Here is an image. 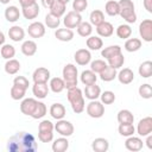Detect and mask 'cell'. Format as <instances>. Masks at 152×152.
I'll return each mask as SVG.
<instances>
[{
    "instance_id": "6da1fadb",
    "label": "cell",
    "mask_w": 152,
    "mask_h": 152,
    "mask_svg": "<svg viewBox=\"0 0 152 152\" xmlns=\"http://www.w3.org/2000/svg\"><path fill=\"white\" fill-rule=\"evenodd\" d=\"M37 148L34 137L27 132H18L7 141V150L11 152H34Z\"/></svg>"
},
{
    "instance_id": "7a4b0ae2",
    "label": "cell",
    "mask_w": 152,
    "mask_h": 152,
    "mask_svg": "<svg viewBox=\"0 0 152 152\" xmlns=\"http://www.w3.org/2000/svg\"><path fill=\"white\" fill-rule=\"evenodd\" d=\"M63 80L66 89L77 86V68L69 63L63 68Z\"/></svg>"
},
{
    "instance_id": "3957f363",
    "label": "cell",
    "mask_w": 152,
    "mask_h": 152,
    "mask_svg": "<svg viewBox=\"0 0 152 152\" xmlns=\"http://www.w3.org/2000/svg\"><path fill=\"white\" fill-rule=\"evenodd\" d=\"M87 113L89 116L97 119L104 114V107H103L102 102L96 101V100H91L87 106Z\"/></svg>"
},
{
    "instance_id": "277c9868",
    "label": "cell",
    "mask_w": 152,
    "mask_h": 152,
    "mask_svg": "<svg viewBox=\"0 0 152 152\" xmlns=\"http://www.w3.org/2000/svg\"><path fill=\"white\" fill-rule=\"evenodd\" d=\"M53 128L57 131V133H59L63 137H70L74 133V126H72V124L70 121L62 120V119H59L57 121V124L55 125Z\"/></svg>"
},
{
    "instance_id": "5b68a950",
    "label": "cell",
    "mask_w": 152,
    "mask_h": 152,
    "mask_svg": "<svg viewBox=\"0 0 152 152\" xmlns=\"http://www.w3.org/2000/svg\"><path fill=\"white\" fill-rule=\"evenodd\" d=\"M139 33L144 40H146V42L152 40V20L151 19H145L140 23Z\"/></svg>"
},
{
    "instance_id": "8992f818",
    "label": "cell",
    "mask_w": 152,
    "mask_h": 152,
    "mask_svg": "<svg viewBox=\"0 0 152 152\" xmlns=\"http://www.w3.org/2000/svg\"><path fill=\"white\" fill-rule=\"evenodd\" d=\"M82 21V17L78 12L76 11H70L66 13V15L64 17V25L68 28H74L77 27L78 24Z\"/></svg>"
},
{
    "instance_id": "52a82bcc",
    "label": "cell",
    "mask_w": 152,
    "mask_h": 152,
    "mask_svg": "<svg viewBox=\"0 0 152 152\" xmlns=\"http://www.w3.org/2000/svg\"><path fill=\"white\" fill-rule=\"evenodd\" d=\"M137 131H138V134L139 135H148L151 132H152V118L151 116H146L144 119H141L138 124V127H137Z\"/></svg>"
},
{
    "instance_id": "ba28073f",
    "label": "cell",
    "mask_w": 152,
    "mask_h": 152,
    "mask_svg": "<svg viewBox=\"0 0 152 152\" xmlns=\"http://www.w3.org/2000/svg\"><path fill=\"white\" fill-rule=\"evenodd\" d=\"M27 32L32 38H40L45 33V27L40 21H34L28 25Z\"/></svg>"
},
{
    "instance_id": "9c48e42d",
    "label": "cell",
    "mask_w": 152,
    "mask_h": 152,
    "mask_svg": "<svg viewBox=\"0 0 152 152\" xmlns=\"http://www.w3.org/2000/svg\"><path fill=\"white\" fill-rule=\"evenodd\" d=\"M37 102L38 101L36 99H32V97H28V99L23 100L21 103H20V110H21V113L25 114V115H32V113L36 109Z\"/></svg>"
},
{
    "instance_id": "30bf717a",
    "label": "cell",
    "mask_w": 152,
    "mask_h": 152,
    "mask_svg": "<svg viewBox=\"0 0 152 152\" xmlns=\"http://www.w3.org/2000/svg\"><path fill=\"white\" fill-rule=\"evenodd\" d=\"M33 81L34 83H46L48 80L50 78V71L46 69V68H37L34 71H33Z\"/></svg>"
},
{
    "instance_id": "8fae6325",
    "label": "cell",
    "mask_w": 152,
    "mask_h": 152,
    "mask_svg": "<svg viewBox=\"0 0 152 152\" xmlns=\"http://www.w3.org/2000/svg\"><path fill=\"white\" fill-rule=\"evenodd\" d=\"M74 58L76 61L77 64L80 65H86L90 62V58H91V55L90 52L87 50V49H78L75 55H74Z\"/></svg>"
},
{
    "instance_id": "7c38bea8",
    "label": "cell",
    "mask_w": 152,
    "mask_h": 152,
    "mask_svg": "<svg viewBox=\"0 0 152 152\" xmlns=\"http://www.w3.org/2000/svg\"><path fill=\"white\" fill-rule=\"evenodd\" d=\"M125 147L128 150V151H133V152H137V151H140L142 148V140L140 138H137V137H128L125 141Z\"/></svg>"
},
{
    "instance_id": "4fadbf2b",
    "label": "cell",
    "mask_w": 152,
    "mask_h": 152,
    "mask_svg": "<svg viewBox=\"0 0 152 152\" xmlns=\"http://www.w3.org/2000/svg\"><path fill=\"white\" fill-rule=\"evenodd\" d=\"M101 94V89L100 87L96 84V83H91V84H88L86 86V89H84V95L87 99H90V100H96Z\"/></svg>"
},
{
    "instance_id": "5bb4252c",
    "label": "cell",
    "mask_w": 152,
    "mask_h": 152,
    "mask_svg": "<svg viewBox=\"0 0 152 152\" xmlns=\"http://www.w3.org/2000/svg\"><path fill=\"white\" fill-rule=\"evenodd\" d=\"M96 31H97V33H99L100 36H102V37H109V36H112V33H113V31H114V27H113V25H112L110 23H108V21H102L101 24H99V25L96 26Z\"/></svg>"
},
{
    "instance_id": "9a60e30c",
    "label": "cell",
    "mask_w": 152,
    "mask_h": 152,
    "mask_svg": "<svg viewBox=\"0 0 152 152\" xmlns=\"http://www.w3.org/2000/svg\"><path fill=\"white\" fill-rule=\"evenodd\" d=\"M55 36L57 39L62 40V42H69L74 38V32L71 28H57L56 32H55Z\"/></svg>"
},
{
    "instance_id": "2e32d148",
    "label": "cell",
    "mask_w": 152,
    "mask_h": 152,
    "mask_svg": "<svg viewBox=\"0 0 152 152\" xmlns=\"http://www.w3.org/2000/svg\"><path fill=\"white\" fill-rule=\"evenodd\" d=\"M32 91H33L36 97L44 99V97H46V95L49 93V87H48L46 83H34L33 88H32Z\"/></svg>"
},
{
    "instance_id": "e0dca14e",
    "label": "cell",
    "mask_w": 152,
    "mask_h": 152,
    "mask_svg": "<svg viewBox=\"0 0 152 152\" xmlns=\"http://www.w3.org/2000/svg\"><path fill=\"white\" fill-rule=\"evenodd\" d=\"M119 81L122 84H128L134 80V74L129 68H124L122 70H120V72L118 74Z\"/></svg>"
},
{
    "instance_id": "ac0fdd59",
    "label": "cell",
    "mask_w": 152,
    "mask_h": 152,
    "mask_svg": "<svg viewBox=\"0 0 152 152\" xmlns=\"http://www.w3.org/2000/svg\"><path fill=\"white\" fill-rule=\"evenodd\" d=\"M39 13V6L37 2L30 5V6H26V7H23V14L26 19H34Z\"/></svg>"
},
{
    "instance_id": "d6986e66",
    "label": "cell",
    "mask_w": 152,
    "mask_h": 152,
    "mask_svg": "<svg viewBox=\"0 0 152 152\" xmlns=\"http://www.w3.org/2000/svg\"><path fill=\"white\" fill-rule=\"evenodd\" d=\"M50 114L53 119H63V116L65 115V107L62 103H53L50 107Z\"/></svg>"
},
{
    "instance_id": "ffe728a7",
    "label": "cell",
    "mask_w": 152,
    "mask_h": 152,
    "mask_svg": "<svg viewBox=\"0 0 152 152\" xmlns=\"http://www.w3.org/2000/svg\"><path fill=\"white\" fill-rule=\"evenodd\" d=\"M91 147L95 152H106L109 147V144H108V140L104 138H96L93 141Z\"/></svg>"
},
{
    "instance_id": "44dd1931",
    "label": "cell",
    "mask_w": 152,
    "mask_h": 152,
    "mask_svg": "<svg viewBox=\"0 0 152 152\" xmlns=\"http://www.w3.org/2000/svg\"><path fill=\"white\" fill-rule=\"evenodd\" d=\"M20 17V12H19V8L17 6H10L5 10V18L11 21V23H14L19 19Z\"/></svg>"
},
{
    "instance_id": "7402d4cb",
    "label": "cell",
    "mask_w": 152,
    "mask_h": 152,
    "mask_svg": "<svg viewBox=\"0 0 152 152\" xmlns=\"http://www.w3.org/2000/svg\"><path fill=\"white\" fill-rule=\"evenodd\" d=\"M24 34H25L24 30H23L20 26H17V25L10 27V30H8V36H10V38H11L12 40H14V42L21 40V39L24 38Z\"/></svg>"
},
{
    "instance_id": "603a6c76",
    "label": "cell",
    "mask_w": 152,
    "mask_h": 152,
    "mask_svg": "<svg viewBox=\"0 0 152 152\" xmlns=\"http://www.w3.org/2000/svg\"><path fill=\"white\" fill-rule=\"evenodd\" d=\"M21 51L25 56H33L37 51V44L33 40H25L21 45Z\"/></svg>"
},
{
    "instance_id": "cb8c5ba5",
    "label": "cell",
    "mask_w": 152,
    "mask_h": 152,
    "mask_svg": "<svg viewBox=\"0 0 152 152\" xmlns=\"http://www.w3.org/2000/svg\"><path fill=\"white\" fill-rule=\"evenodd\" d=\"M99 74H100V77H101L102 81L108 82V81H112V80L115 78V76H116V69H114V68L110 66V65H107V66H106L102 71H100Z\"/></svg>"
},
{
    "instance_id": "d4e9b609",
    "label": "cell",
    "mask_w": 152,
    "mask_h": 152,
    "mask_svg": "<svg viewBox=\"0 0 152 152\" xmlns=\"http://www.w3.org/2000/svg\"><path fill=\"white\" fill-rule=\"evenodd\" d=\"M118 121L119 124H133L134 116L128 109H121L118 113Z\"/></svg>"
},
{
    "instance_id": "484cf974",
    "label": "cell",
    "mask_w": 152,
    "mask_h": 152,
    "mask_svg": "<svg viewBox=\"0 0 152 152\" xmlns=\"http://www.w3.org/2000/svg\"><path fill=\"white\" fill-rule=\"evenodd\" d=\"M69 147V141L66 138H58L52 144V151L53 152H64Z\"/></svg>"
},
{
    "instance_id": "4316f807",
    "label": "cell",
    "mask_w": 152,
    "mask_h": 152,
    "mask_svg": "<svg viewBox=\"0 0 152 152\" xmlns=\"http://www.w3.org/2000/svg\"><path fill=\"white\" fill-rule=\"evenodd\" d=\"M19 69H20V63L17 59H14V58L8 59L6 62V64H5V71L7 74H10V75L17 74L19 71Z\"/></svg>"
},
{
    "instance_id": "83f0119b",
    "label": "cell",
    "mask_w": 152,
    "mask_h": 152,
    "mask_svg": "<svg viewBox=\"0 0 152 152\" xmlns=\"http://www.w3.org/2000/svg\"><path fill=\"white\" fill-rule=\"evenodd\" d=\"M96 78H97L96 77V72H94L93 70H84L81 74V81L86 86L91 84V83H95L96 82Z\"/></svg>"
},
{
    "instance_id": "f1b7e54d",
    "label": "cell",
    "mask_w": 152,
    "mask_h": 152,
    "mask_svg": "<svg viewBox=\"0 0 152 152\" xmlns=\"http://www.w3.org/2000/svg\"><path fill=\"white\" fill-rule=\"evenodd\" d=\"M119 14L128 23H134L137 20V14L134 8H120Z\"/></svg>"
},
{
    "instance_id": "f546056e",
    "label": "cell",
    "mask_w": 152,
    "mask_h": 152,
    "mask_svg": "<svg viewBox=\"0 0 152 152\" xmlns=\"http://www.w3.org/2000/svg\"><path fill=\"white\" fill-rule=\"evenodd\" d=\"M64 12H65V4H63V2H61L58 0H55L53 4L50 7V13L59 18Z\"/></svg>"
},
{
    "instance_id": "4dcf8cb0",
    "label": "cell",
    "mask_w": 152,
    "mask_h": 152,
    "mask_svg": "<svg viewBox=\"0 0 152 152\" xmlns=\"http://www.w3.org/2000/svg\"><path fill=\"white\" fill-rule=\"evenodd\" d=\"M141 48V40L139 38H129L125 42V49L129 52L137 51Z\"/></svg>"
},
{
    "instance_id": "1f68e13d",
    "label": "cell",
    "mask_w": 152,
    "mask_h": 152,
    "mask_svg": "<svg viewBox=\"0 0 152 152\" xmlns=\"http://www.w3.org/2000/svg\"><path fill=\"white\" fill-rule=\"evenodd\" d=\"M120 52H121V48L119 45H110V46L104 48L101 51V56L108 59V58H110V57H113V56H115V55H118Z\"/></svg>"
},
{
    "instance_id": "d6a6232c",
    "label": "cell",
    "mask_w": 152,
    "mask_h": 152,
    "mask_svg": "<svg viewBox=\"0 0 152 152\" xmlns=\"http://www.w3.org/2000/svg\"><path fill=\"white\" fill-rule=\"evenodd\" d=\"M50 88L53 93H61L64 88H65V84H64V80L61 78V77H53L51 81H50Z\"/></svg>"
},
{
    "instance_id": "836d02e7",
    "label": "cell",
    "mask_w": 152,
    "mask_h": 152,
    "mask_svg": "<svg viewBox=\"0 0 152 152\" xmlns=\"http://www.w3.org/2000/svg\"><path fill=\"white\" fill-rule=\"evenodd\" d=\"M104 8H106L107 14H109V15H118L119 12H120L119 2H118V1H114V0H109V1H107Z\"/></svg>"
},
{
    "instance_id": "e575fe53",
    "label": "cell",
    "mask_w": 152,
    "mask_h": 152,
    "mask_svg": "<svg viewBox=\"0 0 152 152\" xmlns=\"http://www.w3.org/2000/svg\"><path fill=\"white\" fill-rule=\"evenodd\" d=\"M93 28H91V24L87 23V21H81L77 26V33L81 37H88L91 33Z\"/></svg>"
},
{
    "instance_id": "d590c367",
    "label": "cell",
    "mask_w": 152,
    "mask_h": 152,
    "mask_svg": "<svg viewBox=\"0 0 152 152\" xmlns=\"http://www.w3.org/2000/svg\"><path fill=\"white\" fill-rule=\"evenodd\" d=\"M102 45H103L102 39L96 37V36H91V37L87 38V46L90 50H99L102 48Z\"/></svg>"
},
{
    "instance_id": "8d00e7d4",
    "label": "cell",
    "mask_w": 152,
    "mask_h": 152,
    "mask_svg": "<svg viewBox=\"0 0 152 152\" xmlns=\"http://www.w3.org/2000/svg\"><path fill=\"white\" fill-rule=\"evenodd\" d=\"M139 74L142 77H150L152 75V62L151 61L142 62L139 66Z\"/></svg>"
},
{
    "instance_id": "74e56055",
    "label": "cell",
    "mask_w": 152,
    "mask_h": 152,
    "mask_svg": "<svg viewBox=\"0 0 152 152\" xmlns=\"http://www.w3.org/2000/svg\"><path fill=\"white\" fill-rule=\"evenodd\" d=\"M81 97H83V95H82V90H81L80 88L72 87V88L68 89V100H69L70 103H72V102L77 101V100H80Z\"/></svg>"
},
{
    "instance_id": "f35d334b",
    "label": "cell",
    "mask_w": 152,
    "mask_h": 152,
    "mask_svg": "<svg viewBox=\"0 0 152 152\" xmlns=\"http://www.w3.org/2000/svg\"><path fill=\"white\" fill-rule=\"evenodd\" d=\"M102 21H104V14L102 11L100 10H94L90 13V23L95 26H97L99 24H101Z\"/></svg>"
},
{
    "instance_id": "ab89813d",
    "label": "cell",
    "mask_w": 152,
    "mask_h": 152,
    "mask_svg": "<svg viewBox=\"0 0 152 152\" xmlns=\"http://www.w3.org/2000/svg\"><path fill=\"white\" fill-rule=\"evenodd\" d=\"M124 62H125V57H124V55L121 52L115 55V56H113V57H110V58H108V64L110 66H113L114 69L120 68L124 64Z\"/></svg>"
},
{
    "instance_id": "60d3db41",
    "label": "cell",
    "mask_w": 152,
    "mask_h": 152,
    "mask_svg": "<svg viewBox=\"0 0 152 152\" xmlns=\"http://www.w3.org/2000/svg\"><path fill=\"white\" fill-rule=\"evenodd\" d=\"M119 133L124 137H129V135H133L135 128L133 126V124H120L119 125Z\"/></svg>"
},
{
    "instance_id": "b9f144b4",
    "label": "cell",
    "mask_w": 152,
    "mask_h": 152,
    "mask_svg": "<svg viewBox=\"0 0 152 152\" xmlns=\"http://www.w3.org/2000/svg\"><path fill=\"white\" fill-rule=\"evenodd\" d=\"M131 33H132V28L126 24H121L116 28V34L119 38H122V39L128 38L131 36Z\"/></svg>"
},
{
    "instance_id": "7bdbcfd3",
    "label": "cell",
    "mask_w": 152,
    "mask_h": 152,
    "mask_svg": "<svg viewBox=\"0 0 152 152\" xmlns=\"http://www.w3.org/2000/svg\"><path fill=\"white\" fill-rule=\"evenodd\" d=\"M25 91H26V89H25V88L13 84V86H12V88H11V97H12L13 100H20V99H23V97H24Z\"/></svg>"
},
{
    "instance_id": "ee69618b",
    "label": "cell",
    "mask_w": 152,
    "mask_h": 152,
    "mask_svg": "<svg viewBox=\"0 0 152 152\" xmlns=\"http://www.w3.org/2000/svg\"><path fill=\"white\" fill-rule=\"evenodd\" d=\"M15 55V49L14 46H12L11 44H5L1 48V56L6 59H11L12 57H14Z\"/></svg>"
},
{
    "instance_id": "f6af8a7d",
    "label": "cell",
    "mask_w": 152,
    "mask_h": 152,
    "mask_svg": "<svg viewBox=\"0 0 152 152\" xmlns=\"http://www.w3.org/2000/svg\"><path fill=\"white\" fill-rule=\"evenodd\" d=\"M45 114H46V106H45L43 102H37L36 109H34V112L32 113L31 116H32L33 119H40V118H43Z\"/></svg>"
},
{
    "instance_id": "bcb514c9",
    "label": "cell",
    "mask_w": 152,
    "mask_h": 152,
    "mask_svg": "<svg viewBox=\"0 0 152 152\" xmlns=\"http://www.w3.org/2000/svg\"><path fill=\"white\" fill-rule=\"evenodd\" d=\"M59 18L58 17H56V15H53V14H51V13H49V14H46V17H45V24L48 25V27H50V28H56V27H58L59 26Z\"/></svg>"
},
{
    "instance_id": "7dc6e473",
    "label": "cell",
    "mask_w": 152,
    "mask_h": 152,
    "mask_svg": "<svg viewBox=\"0 0 152 152\" xmlns=\"http://www.w3.org/2000/svg\"><path fill=\"white\" fill-rule=\"evenodd\" d=\"M139 95L144 99H150L152 96V87L148 83H144L139 87Z\"/></svg>"
},
{
    "instance_id": "c3c4849f",
    "label": "cell",
    "mask_w": 152,
    "mask_h": 152,
    "mask_svg": "<svg viewBox=\"0 0 152 152\" xmlns=\"http://www.w3.org/2000/svg\"><path fill=\"white\" fill-rule=\"evenodd\" d=\"M100 96H101L102 103H104V104H110V103H113L115 101V94L113 91H110V90L103 91L102 94H100Z\"/></svg>"
},
{
    "instance_id": "681fc988",
    "label": "cell",
    "mask_w": 152,
    "mask_h": 152,
    "mask_svg": "<svg viewBox=\"0 0 152 152\" xmlns=\"http://www.w3.org/2000/svg\"><path fill=\"white\" fill-rule=\"evenodd\" d=\"M107 66V63L104 62V61H102V59H95V61H93L91 62V64H90V70H93L94 72H100V71H102L104 68Z\"/></svg>"
},
{
    "instance_id": "f907efd6",
    "label": "cell",
    "mask_w": 152,
    "mask_h": 152,
    "mask_svg": "<svg viewBox=\"0 0 152 152\" xmlns=\"http://www.w3.org/2000/svg\"><path fill=\"white\" fill-rule=\"evenodd\" d=\"M53 138V133L50 131H38V139L42 142H50Z\"/></svg>"
},
{
    "instance_id": "816d5d0a",
    "label": "cell",
    "mask_w": 152,
    "mask_h": 152,
    "mask_svg": "<svg viewBox=\"0 0 152 152\" xmlns=\"http://www.w3.org/2000/svg\"><path fill=\"white\" fill-rule=\"evenodd\" d=\"M87 6H88V1L87 0H74V2H72L74 11L78 12V13L84 11L87 8Z\"/></svg>"
},
{
    "instance_id": "f5cc1de1",
    "label": "cell",
    "mask_w": 152,
    "mask_h": 152,
    "mask_svg": "<svg viewBox=\"0 0 152 152\" xmlns=\"http://www.w3.org/2000/svg\"><path fill=\"white\" fill-rule=\"evenodd\" d=\"M13 84L19 86V87H23V88H25V89H27L28 86H30L28 80H27L26 77H24V76H17V77L13 80Z\"/></svg>"
},
{
    "instance_id": "db71d44e",
    "label": "cell",
    "mask_w": 152,
    "mask_h": 152,
    "mask_svg": "<svg viewBox=\"0 0 152 152\" xmlns=\"http://www.w3.org/2000/svg\"><path fill=\"white\" fill-rule=\"evenodd\" d=\"M71 107H72V110H74L75 113H82L83 109H84V99L81 97L80 100L72 102V103H71Z\"/></svg>"
},
{
    "instance_id": "11a10c76",
    "label": "cell",
    "mask_w": 152,
    "mask_h": 152,
    "mask_svg": "<svg viewBox=\"0 0 152 152\" xmlns=\"http://www.w3.org/2000/svg\"><path fill=\"white\" fill-rule=\"evenodd\" d=\"M38 131H53V125L50 120H43L39 125H38Z\"/></svg>"
},
{
    "instance_id": "9f6ffc18",
    "label": "cell",
    "mask_w": 152,
    "mask_h": 152,
    "mask_svg": "<svg viewBox=\"0 0 152 152\" xmlns=\"http://www.w3.org/2000/svg\"><path fill=\"white\" fill-rule=\"evenodd\" d=\"M119 6L120 8H134V4L132 0H120Z\"/></svg>"
},
{
    "instance_id": "6f0895ef",
    "label": "cell",
    "mask_w": 152,
    "mask_h": 152,
    "mask_svg": "<svg viewBox=\"0 0 152 152\" xmlns=\"http://www.w3.org/2000/svg\"><path fill=\"white\" fill-rule=\"evenodd\" d=\"M36 0H19V4L21 5V7H26V6H30L32 4H34Z\"/></svg>"
},
{
    "instance_id": "680465c9",
    "label": "cell",
    "mask_w": 152,
    "mask_h": 152,
    "mask_svg": "<svg viewBox=\"0 0 152 152\" xmlns=\"http://www.w3.org/2000/svg\"><path fill=\"white\" fill-rule=\"evenodd\" d=\"M144 6L147 10V12H152V0H144Z\"/></svg>"
},
{
    "instance_id": "91938a15",
    "label": "cell",
    "mask_w": 152,
    "mask_h": 152,
    "mask_svg": "<svg viewBox=\"0 0 152 152\" xmlns=\"http://www.w3.org/2000/svg\"><path fill=\"white\" fill-rule=\"evenodd\" d=\"M53 1H55V0H42V4H43V6H44V7L50 8V7H51V5L53 4Z\"/></svg>"
},
{
    "instance_id": "94428289",
    "label": "cell",
    "mask_w": 152,
    "mask_h": 152,
    "mask_svg": "<svg viewBox=\"0 0 152 152\" xmlns=\"http://www.w3.org/2000/svg\"><path fill=\"white\" fill-rule=\"evenodd\" d=\"M146 145H147V147H148L150 150L152 148V137H151V135L147 137V139H146Z\"/></svg>"
},
{
    "instance_id": "6125c7cd",
    "label": "cell",
    "mask_w": 152,
    "mask_h": 152,
    "mask_svg": "<svg viewBox=\"0 0 152 152\" xmlns=\"http://www.w3.org/2000/svg\"><path fill=\"white\" fill-rule=\"evenodd\" d=\"M4 42H5V34L0 31V45H1V44H4Z\"/></svg>"
},
{
    "instance_id": "be15d7a7",
    "label": "cell",
    "mask_w": 152,
    "mask_h": 152,
    "mask_svg": "<svg viewBox=\"0 0 152 152\" xmlns=\"http://www.w3.org/2000/svg\"><path fill=\"white\" fill-rule=\"evenodd\" d=\"M0 2H1V4H8L10 0H0Z\"/></svg>"
},
{
    "instance_id": "e7e4bbea",
    "label": "cell",
    "mask_w": 152,
    "mask_h": 152,
    "mask_svg": "<svg viewBox=\"0 0 152 152\" xmlns=\"http://www.w3.org/2000/svg\"><path fill=\"white\" fill-rule=\"evenodd\" d=\"M58 1H61V2H63V4H68V1H70V0H58Z\"/></svg>"
}]
</instances>
